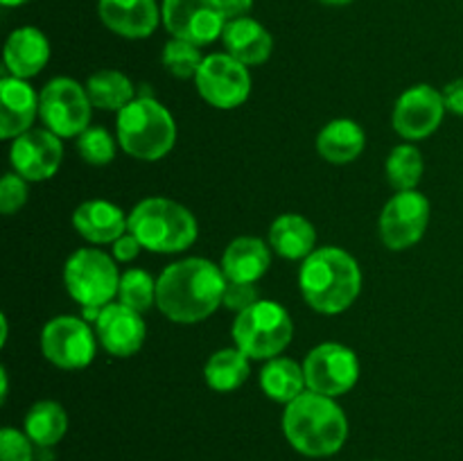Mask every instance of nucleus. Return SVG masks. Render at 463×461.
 <instances>
[{
    "label": "nucleus",
    "instance_id": "nucleus-12",
    "mask_svg": "<svg viewBox=\"0 0 463 461\" xmlns=\"http://www.w3.org/2000/svg\"><path fill=\"white\" fill-rule=\"evenodd\" d=\"M95 346H98V334L90 330L86 319L77 316H54L41 333L45 360L59 369H86L93 362Z\"/></svg>",
    "mask_w": 463,
    "mask_h": 461
},
{
    "label": "nucleus",
    "instance_id": "nucleus-35",
    "mask_svg": "<svg viewBox=\"0 0 463 461\" xmlns=\"http://www.w3.org/2000/svg\"><path fill=\"white\" fill-rule=\"evenodd\" d=\"M260 301V294H258L256 283H226L224 292V306L233 312H244L251 306Z\"/></svg>",
    "mask_w": 463,
    "mask_h": 461
},
{
    "label": "nucleus",
    "instance_id": "nucleus-30",
    "mask_svg": "<svg viewBox=\"0 0 463 461\" xmlns=\"http://www.w3.org/2000/svg\"><path fill=\"white\" fill-rule=\"evenodd\" d=\"M118 298L122 306L136 312H145L156 303V280L143 269H129L120 276Z\"/></svg>",
    "mask_w": 463,
    "mask_h": 461
},
{
    "label": "nucleus",
    "instance_id": "nucleus-7",
    "mask_svg": "<svg viewBox=\"0 0 463 461\" xmlns=\"http://www.w3.org/2000/svg\"><path fill=\"white\" fill-rule=\"evenodd\" d=\"M63 283L81 307H104L120 287L116 260L99 249H80L66 260Z\"/></svg>",
    "mask_w": 463,
    "mask_h": 461
},
{
    "label": "nucleus",
    "instance_id": "nucleus-37",
    "mask_svg": "<svg viewBox=\"0 0 463 461\" xmlns=\"http://www.w3.org/2000/svg\"><path fill=\"white\" fill-rule=\"evenodd\" d=\"M443 102L448 111L463 116V80H455L443 89Z\"/></svg>",
    "mask_w": 463,
    "mask_h": 461
},
{
    "label": "nucleus",
    "instance_id": "nucleus-17",
    "mask_svg": "<svg viewBox=\"0 0 463 461\" xmlns=\"http://www.w3.org/2000/svg\"><path fill=\"white\" fill-rule=\"evenodd\" d=\"M104 25L125 39H147L163 21L156 0H98Z\"/></svg>",
    "mask_w": 463,
    "mask_h": 461
},
{
    "label": "nucleus",
    "instance_id": "nucleus-13",
    "mask_svg": "<svg viewBox=\"0 0 463 461\" xmlns=\"http://www.w3.org/2000/svg\"><path fill=\"white\" fill-rule=\"evenodd\" d=\"M430 224V202L419 190L396 193L380 215V238L392 251H405L420 242Z\"/></svg>",
    "mask_w": 463,
    "mask_h": 461
},
{
    "label": "nucleus",
    "instance_id": "nucleus-28",
    "mask_svg": "<svg viewBox=\"0 0 463 461\" xmlns=\"http://www.w3.org/2000/svg\"><path fill=\"white\" fill-rule=\"evenodd\" d=\"M86 93L90 104L104 111H122L136 99L134 84L120 71H98L86 80Z\"/></svg>",
    "mask_w": 463,
    "mask_h": 461
},
{
    "label": "nucleus",
    "instance_id": "nucleus-20",
    "mask_svg": "<svg viewBox=\"0 0 463 461\" xmlns=\"http://www.w3.org/2000/svg\"><path fill=\"white\" fill-rule=\"evenodd\" d=\"M50 59V43L39 27H18L5 43V68L9 75L30 80L39 75Z\"/></svg>",
    "mask_w": 463,
    "mask_h": 461
},
{
    "label": "nucleus",
    "instance_id": "nucleus-14",
    "mask_svg": "<svg viewBox=\"0 0 463 461\" xmlns=\"http://www.w3.org/2000/svg\"><path fill=\"white\" fill-rule=\"evenodd\" d=\"M443 93L430 84H416L398 98L393 107V129L407 140H423L441 127L446 116Z\"/></svg>",
    "mask_w": 463,
    "mask_h": 461
},
{
    "label": "nucleus",
    "instance_id": "nucleus-19",
    "mask_svg": "<svg viewBox=\"0 0 463 461\" xmlns=\"http://www.w3.org/2000/svg\"><path fill=\"white\" fill-rule=\"evenodd\" d=\"M72 224L77 233L90 244H113L122 233L129 230V217L116 203L90 199L72 212Z\"/></svg>",
    "mask_w": 463,
    "mask_h": 461
},
{
    "label": "nucleus",
    "instance_id": "nucleus-29",
    "mask_svg": "<svg viewBox=\"0 0 463 461\" xmlns=\"http://www.w3.org/2000/svg\"><path fill=\"white\" fill-rule=\"evenodd\" d=\"M423 156L414 145H398L392 149L387 158V179L396 188V193L402 190H416L420 176H423Z\"/></svg>",
    "mask_w": 463,
    "mask_h": 461
},
{
    "label": "nucleus",
    "instance_id": "nucleus-27",
    "mask_svg": "<svg viewBox=\"0 0 463 461\" xmlns=\"http://www.w3.org/2000/svg\"><path fill=\"white\" fill-rule=\"evenodd\" d=\"M249 360L251 357L247 353L235 348H222V351L213 353L208 357L206 366H203V375L213 391L226 393L235 391L242 387L249 378Z\"/></svg>",
    "mask_w": 463,
    "mask_h": 461
},
{
    "label": "nucleus",
    "instance_id": "nucleus-39",
    "mask_svg": "<svg viewBox=\"0 0 463 461\" xmlns=\"http://www.w3.org/2000/svg\"><path fill=\"white\" fill-rule=\"evenodd\" d=\"M321 5H328V7H346V5L355 3V0H319Z\"/></svg>",
    "mask_w": 463,
    "mask_h": 461
},
{
    "label": "nucleus",
    "instance_id": "nucleus-16",
    "mask_svg": "<svg viewBox=\"0 0 463 461\" xmlns=\"http://www.w3.org/2000/svg\"><path fill=\"white\" fill-rule=\"evenodd\" d=\"M95 334L104 351L116 357H131L143 348L147 328L140 312L122 303H109L95 321Z\"/></svg>",
    "mask_w": 463,
    "mask_h": 461
},
{
    "label": "nucleus",
    "instance_id": "nucleus-32",
    "mask_svg": "<svg viewBox=\"0 0 463 461\" xmlns=\"http://www.w3.org/2000/svg\"><path fill=\"white\" fill-rule=\"evenodd\" d=\"M77 152L89 165H109L116 158V140L102 127H89L77 136Z\"/></svg>",
    "mask_w": 463,
    "mask_h": 461
},
{
    "label": "nucleus",
    "instance_id": "nucleus-21",
    "mask_svg": "<svg viewBox=\"0 0 463 461\" xmlns=\"http://www.w3.org/2000/svg\"><path fill=\"white\" fill-rule=\"evenodd\" d=\"M222 41H224L226 52L244 66H260L271 57V50H274V39L267 27L251 16L226 23Z\"/></svg>",
    "mask_w": 463,
    "mask_h": 461
},
{
    "label": "nucleus",
    "instance_id": "nucleus-22",
    "mask_svg": "<svg viewBox=\"0 0 463 461\" xmlns=\"http://www.w3.org/2000/svg\"><path fill=\"white\" fill-rule=\"evenodd\" d=\"M271 262L269 244L260 238L242 235L226 247L222 271L231 283H258L267 274Z\"/></svg>",
    "mask_w": 463,
    "mask_h": 461
},
{
    "label": "nucleus",
    "instance_id": "nucleus-31",
    "mask_svg": "<svg viewBox=\"0 0 463 461\" xmlns=\"http://www.w3.org/2000/svg\"><path fill=\"white\" fill-rule=\"evenodd\" d=\"M203 57L199 52V45L190 43L184 39H170L163 48V63L167 71L179 80H190L197 77L199 66H202Z\"/></svg>",
    "mask_w": 463,
    "mask_h": 461
},
{
    "label": "nucleus",
    "instance_id": "nucleus-23",
    "mask_svg": "<svg viewBox=\"0 0 463 461\" xmlns=\"http://www.w3.org/2000/svg\"><path fill=\"white\" fill-rule=\"evenodd\" d=\"M366 134L351 118H337L328 122L317 136V152L321 158L335 165L353 163L364 152Z\"/></svg>",
    "mask_w": 463,
    "mask_h": 461
},
{
    "label": "nucleus",
    "instance_id": "nucleus-9",
    "mask_svg": "<svg viewBox=\"0 0 463 461\" xmlns=\"http://www.w3.org/2000/svg\"><path fill=\"white\" fill-rule=\"evenodd\" d=\"M303 373L310 391L337 398L351 391L360 378V360L348 346L326 342L312 348L303 362Z\"/></svg>",
    "mask_w": 463,
    "mask_h": 461
},
{
    "label": "nucleus",
    "instance_id": "nucleus-11",
    "mask_svg": "<svg viewBox=\"0 0 463 461\" xmlns=\"http://www.w3.org/2000/svg\"><path fill=\"white\" fill-rule=\"evenodd\" d=\"M161 16L172 39L190 41L199 48L220 39L229 23L222 0H163Z\"/></svg>",
    "mask_w": 463,
    "mask_h": 461
},
{
    "label": "nucleus",
    "instance_id": "nucleus-36",
    "mask_svg": "<svg viewBox=\"0 0 463 461\" xmlns=\"http://www.w3.org/2000/svg\"><path fill=\"white\" fill-rule=\"evenodd\" d=\"M140 249H143L140 240L136 238L131 230H127V233H122L120 238L113 242V258L120 262H131L136 256H138Z\"/></svg>",
    "mask_w": 463,
    "mask_h": 461
},
{
    "label": "nucleus",
    "instance_id": "nucleus-2",
    "mask_svg": "<svg viewBox=\"0 0 463 461\" xmlns=\"http://www.w3.org/2000/svg\"><path fill=\"white\" fill-rule=\"evenodd\" d=\"M283 434L298 455L328 459L346 446L348 419L335 398L307 389L285 405Z\"/></svg>",
    "mask_w": 463,
    "mask_h": 461
},
{
    "label": "nucleus",
    "instance_id": "nucleus-5",
    "mask_svg": "<svg viewBox=\"0 0 463 461\" xmlns=\"http://www.w3.org/2000/svg\"><path fill=\"white\" fill-rule=\"evenodd\" d=\"M129 230L143 249L154 253H179L194 244L199 235L197 220L181 203L165 197H149L129 212Z\"/></svg>",
    "mask_w": 463,
    "mask_h": 461
},
{
    "label": "nucleus",
    "instance_id": "nucleus-26",
    "mask_svg": "<svg viewBox=\"0 0 463 461\" xmlns=\"http://www.w3.org/2000/svg\"><path fill=\"white\" fill-rule=\"evenodd\" d=\"M260 387L267 398H271L276 402H283V405H289L294 398L307 391L303 364H297L289 357L267 360L265 369L260 373Z\"/></svg>",
    "mask_w": 463,
    "mask_h": 461
},
{
    "label": "nucleus",
    "instance_id": "nucleus-18",
    "mask_svg": "<svg viewBox=\"0 0 463 461\" xmlns=\"http://www.w3.org/2000/svg\"><path fill=\"white\" fill-rule=\"evenodd\" d=\"M39 113V95L21 77L5 75L0 80V138L9 140L32 129Z\"/></svg>",
    "mask_w": 463,
    "mask_h": 461
},
{
    "label": "nucleus",
    "instance_id": "nucleus-4",
    "mask_svg": "<svg viewBox=\"0 0 463 461\" xmlns=\"http://www.w3.org/2000/svg\"><path fill=\"white\" fill-rule=\"evenodd\" d=\"M118 143L138 161H161L172 152L176 125L172 113L152 95H140L118 111Z\"/></svg>",
    "mask_w": 463,
    "mask_h": 461
},
{
    "label": "nucleus",
    "instance_id": "nucleus-25",
    "mask_svg": "<svg viewBox=\"0 0 463 461\" xmlns=\"http://www.w3.org/2000/svg\"><path fill=\"white\" fill-rule=\"evenodd\" d=\"M23 432L30 437L41 450H50L57 446L68 432V414L59 402L54 400H39L30 407L23 423Z\"/></svg>",
    "mask_w": 463,
    "mask_h": 461
},
{
    "label": "nucleus",
    "instance_id": "nucleus-8",
    "mask_svg": "<svg viewBox=\"0 0 463 461\" xmlns=\"http://www.w3.org/2000/svg\"><path fill=\"white\" fill-rule=\"evenodd\" d=\"M90 104L86 86L71 77H54L39 93V116L45 129L59 138L81 136L90 127Z\"/></svg>",
    "mask_w": 463,
    "mask_h": 461
},
{
    "label": "nucleus",
    "instance_id": "nucleus-40",
    "mask_svg": "<svg viewBox=\"0 0 463 461\" xmlns=\"http://www.w3.org/2000/svg\"><path fill=\"white\" fill-rule=\"evenodd\" d=\"M0 3H3V7H21L27 0H0Z\"/></svg>",
    "mask_w": 463,
    "mask_h": 461
},
{
    "label": "nucleus",
    "instance_id": "nucleus-34",
    "mask_svg": "<svg viewBox=\"0 0 463 461\" xmlns=\"http://www.w3.org/2000/svg\"><path fill=\"white\" fill-rule=\"evenodd\" d=\"M27 202V181L16 172H7L0 181V211L3 215H14Z\"/></svg>",
    "mask_w": 463,
    "mask_h": 461
},
{
    "label": "nucleus",
    "instance_id": "nucleus-15",
    "mask_svg": "<svg viewBox=\"0 0 463 461\" xmlns=\"http://www.w3.org/2000/svg\"><path fill=\"white\" fill-rule=\"evenodd\" d=\"M63 158V145L50 129H30L16 136L9 149L14 172L25 181H48L57 174Z\"/></svg>",
    "mask_w": 463,
    "mask_h": 461
},
{
    "label": "nucleus",
    "instance_id": "nucleus-33",
    "mask_svg": "<svg viewBox=\"0 0 463 461\" xmlns=\"http://www.w3.org/2000/svg\"><path fill=\"white\" fill-rule=\"evenodd\" d=\"M0 461H34V443L16 428L0 429Z\"/></svg>",
    "mask_w": 463,
    "mask_h": 461
},
{
    "label": "nucleus",
    "instance_id": "nucleus-38",
    "mask_svg": "<svg viewBox=\"0 0 463 461\" xmlns=\"http://www.w3.org/2000/svg\"><path fill=\"white\" fill-rule=\"evenodd\" d=\"M253 7V0H222V9H224L226 21H235V18L249 16Z\"/></svg>",
    "mask_w": 463,
    "mask_h": 461
},
{
    "label": "nucleus",
    "instance_id": "nucleus-10",
    "mask_svg": "<svg viewBox=\"0 0 463 461\" xmlns=\"http://www.w3.org/2000/svg\"><path fill=\"white\" fill-rule=\"evenodd\" d=\"M199 95L211 107L229 111L244 104L251 95V75L249 66L240 63L229 52H217L203 57L194 77Z\"/></svg>",
    "mask_w": 463,
    "mask_h": 461
},
{
    "label": "nucleus",
    "instance_id": "nucleus-6",
    "mask_svg": "<svg viewBox=\"0 0 463 461\" xmlns=\"http://www.w3.org/2000/svg\"><path fill=\"white\" fill-rule=\"evenodd\" d=\"M294 324L289 312L276 301H258L240 312L233 324L235 346L251 360H274L289 346Z\"/></svg>",
    "mask_w": 463,
    "mask_h": 461
},
{
    "label": "nucleus",
    "instance_id": "nucleus-24",
    "mask_svg": "<svg viewBox=\"0 0 463 461\" xmlns=\"http://www.w3.org/2000/svg\"><path fill=\"white\" fill-rule=\"evenodd\" d=\"M315 226L297 212H285L269 226V247L288 260H306L315 251Z\"/></svg>",
    "mask_w": 463,
    "mask_h": 461
},
{
    "label": "nucleus",
    "instance_id": "nucleus-3",
    "mask_svg": "<svg viewBox=\"0 0 463 461\" xmlns=\"http://www.w3.org/2000/svg\"><path fill=\"white\" fill-rule=\"evenodd\" d=\"M298 287L312 310L321 315H339L360 296L362 269L344 249L321 247L303 260Z\"/></svg>",
    "mask_w": 463,
    "mask_h": 461
},
{
    "label": "nucleus",
    "instance_id": "nucleus-1",
    "mask_svg": "<svg viewBox=\"0 0 463 461\" xmlns=\"http://www.w3.org/2000/svg\"><path fill=\"white\" fill-rule=\"evenodd\" d=\"M226 276L206 258L172 262L156 280V306L175 324H199L224 303Z\"/></svg>",
    "mask_w": 463,
    "mask_h": 461
}]
</instances>
